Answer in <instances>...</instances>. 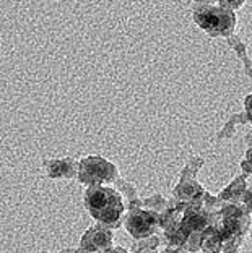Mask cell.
I'll return each instance as SVG.
<instances>
[{
  "label": "cell",
  "mask_w": 252,
  "mask_h": 253,
  "mask_svg": "<svg viewBox=\"0 0 252 253\" xmlns=\"http://www.w3.org/2000/svg\"><path fill=\"white\" fill-rule=\"evenodd\" d=\"M85 205L91 216L104 224L117 222L124 211L121 195L106 187H91L85 195Z\"/></svg>",
  "instance_id": "cell-1"
},
{
  "label": "cell",
  "mask_w": 252,
  "mask_h": 253,
  "mask_svg": "<svg viewBox=\"0 0 252 253\" xmlns=\"http://www.w3.org/2000/svg\"><path fill=\"white\" fill-rule=\"evenodd\" d=\"M197 25L211 36H228L234 28V15L231 10L218 7H203L194 13Z\"/></svg>",
  "instance_id": "cell-2"
},
{
  "label": "cell",
  "mask_w": 252,
  "mask_h": 253,
  "mask_svg": "<svg viewBox=\"0 0 252 253\" xmlns=\"http://www.w3.org/2000/svg\"><path fill=\"white\" fill-rule=\"evenodd\" d=\"M114 168L107 161L101 158L83 159L80 164V180L85 183H100L112 180Z\"/></svg>",
  "instance_id": "cell-3"
},
{
  "label": "cell",
  "mask_w": 252,
  "mask_h": 253,
  "mask_svg": "<svg viewBox=\"0 0 252 253\" xmlns=\"http://www.w3.org/2000/svg\"><path fill=\"white\" fill-rule=\"evenodd\" d=\"M111 239L112 235L109 231L93 227L85 234V237L82 240V250L85 253H100L111 245Z\"/></svg>",
  "instance_id": "cell-4"
},
{
  "label": "cell",
  "mask_w": 252,
  "mask_h": 253,
  "mask_svg": "<svg viewBox=\"0 0 252 253\" xmlns=\"http://www.w3.org/2000/svg\"><path fill=\"white\" fill-rule=\"evenodd\" d=\"M153 224H154V219L150 212L137 211L134 214H130V217L127 219V229L134 237L143 239L151 234Z\"/></svg>",
  "instance_id": "cell-5"
},
{
  "label": "cell",
  "mask_w": 252,
  "mask_h": 253,
  "mask_svg": "<svg viewBox=\"0 0 252 253\" xmlns=\"http://www.w3.org/2000/svg\"><path fill=\"white\" fill-rule=\"evenodd\" d=\"M48 172L50 177L54 179H59V177H68L72 174L70 166H68V161H52L50 166L48 168Z\"/></svg>",
  "instance_id": "cell-6"
},
{
  "label": "cell",
  "mask_w": 252,
  "mask_h": 253,
  "mask_svg": "<svg viewBox=\"0 0 252 253\" xmlns=\"http://www.w3.org/2000/svg\"><path fill=\"white\" fill-rule=\"evenodd\" d=\"M203 249L210 252V253H215L218 252L220 249V235L218 232H215L213 229H208L207 232L203 235Z\"/></svg>",
  "instance_id": "cell-7"
},
{
  "label": "cell",
  "mask_w": 252,
  "mask_h": 253,
  "mask_svg": "<svg viewBox=\"0 0 252 253\" xmlns=\"http://www.w3.org/2000/svg\"><path fill=\"white\" fill-rule=\"evenodd\" d=\"M202 226H203V216L197 214V212H189L184 221V227L187 231H196V229Z\"/></svg>",
  "instance_id": "cell-8"
},
{
  "label": "cell",
  "mask_w": 252,
  "mask_h": 253,
  "mask_svg": "<svg viewBox=\"0 0 252 253\" xmlns=\"http://www.w3.org/2000/svg\"><path fill=\"white\" fill-rule=\"evenodd\" d=\"M243 166H246V169L248 170H252V149L248 153V158H246V163Z\"/></svg>",
  "instance_id": "cell-9"
},
{
  "label": "cell",
  "mask_w": 252,
  "mask_h": 253,
  "mask_svg": "<svg viewBox=\"0 0 252 253\" xmlns=\"http://www.w3.org/2000/svg\"><path fill=\"white\" fill-rule=\"evenodd\" d=\"M246 107H248V112H249V116L252 119V96H249L248 101H246Z\"/></svg>",
  "instance_id": "cell-10"
},
{
  "label": "cell",
  "mask_w": 252,
  "mask_h": 253,
  "mask_svg": "<svg viewBox=\"0 0 252 253\" xmlns=\"http://www.w3.org/2000/svg\"><path fill=\"white\" fill-rule=\"evenodd\" d=\"M226 3H230L231 7H238V5H241L244 0H225Z\"/></svg>",
  "instance_id": "cell-11"
},
{
  "label": "cell",
  "mask_w": 252,
  "mask_h": 253,
  "mask_svg": "<svg viewBox=\"0 0 252 253\" xmlns=\"http://www.w3.org/2000/svg\"><path fill=\"white\" fill-rule=\"evenodd\" d=\"M62 253H77V252H73V250H65V252H62Z\"/></svg>",
  "instance_id": "cell-12"
}]
</instances>
